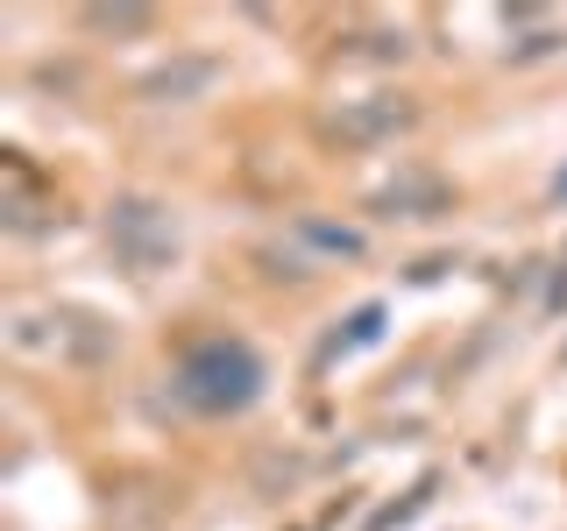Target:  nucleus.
<instances>
[{
  "mask_svg": "<svg viewBox=\"0 0 567 531\" xmlns=\"http://www.w3.org/2000/svg\"><path fill=\"white\" fill-rule=\"evenodd\" d=\"M262 354L248 341H199L185 362L171 368V389L192 404V412H248L262 397Z\"/></svg>",
  "mask_w": 567,
  "mask_h": 531,
  "instance_id": "1",
  "label": "nucleus"
},
{
  "mask_svg": "<svg viewBox=\"0 0 567 531\" xmlns=\"http://www.w3.org/2000/svg\"><path fill=\"white\" fill-rule=\"evenodd\" d=\"M106 241H114V256L128 262V270H156V262L177 256V220H171V206H156V199H114Z\"/></svg>",
  "mask_w": 567,
  "mask_h": 531,
  "instance_id": "2",
  "label": "nucleus"
},
{
  "mask_svg": "<svg viewBox=\"0 0 567 531\" xmlns=\"http://www.w3.org/2000/svg\"><path fill=\"white\" fill-rule=\"evenodd\" d=\"M412 128V100L404 93H362V100H341L327 114V135L341 149H377V142H398Z\"/></svg>",
  "mask_w": 567,
  "mask_h": 531,
  "instance_id": "3",
  "label": "nucleus"
},
{
  "mask_svg": "<svg viewBox=\"0 0 567 531\" xmlns=\"http://www.w3.org/2000/svg\"><path fill=\"white\" fill-rule=\"evenodd\" d=\"M8 347L14 354H64V362H93V354H106V326H93V319H71V312H58V319L22 312L8 326Z\"/></svg>",
  "mask_w": 567,
  "mask_h": 531,
  "instance_id": "4",
  "label": "nucleus"
},
{
  "mask_svg": "<svg viewBox=\"0 0 567 531\" xmlns=\"http://www.w3.org/2000/svg\"><path fill=\"white\" fill-rule=\"evenodd\" d=\"M291 248H298V277L312 270V262H354L369 248L362 227H341V220H319V212H298L291 220Z\"/></svg>",
  "mask_w": 567,
  "mask_h": 531,
  "instance_id": "5",
  "label": "nucleus"
},
{
  "mask_svg": "<svg viewBox=\"0 0 567 531\" xmlns=\"http://www.w3.org/2000/svg\"><path fill=\"white\" fill-rule=\"evenodd\" d=\"M213 79H220L213 58H171L150 79H135V100H199V93H213Z\"/></svg>",
  "mask_w": 567,
  "mask_h": 531,
  "instance_id": "6",
  "label": "nucleus"
},
{
  "mask_svg": "<svg viewBox=\"0 0 567 531\" xmlns=\"http://www.w3.org/2000/svg\"><path fill=\"white\" fill-rule=\"evenodd\" d=\"M377 206H383V212H404V220H419V212H440V206H447V177L412 170V177H398V185H383Z\"/></svg>",
  "mask_w": 567,
  "mask_h": 531,
  "instance_id": "7",
  "label": "nucleus"
},
{
  "mask_svg": "<svg viewBox=\"0 0 567 531\" xmlns=\"http://www.w3.org/2000/svg\"><path fill=\"white\" fill-rule=\"evenodd\" d=\"M377 333H383V305H362V312H354L348 326H341V333L327 341V362H333V354H354V347H369Z\"/></svg>",
  "mask_w": 567,
  "mask_h": 531,
  "instance_id": "8",
  "label": "nucleus"
},
{
  "mask_svg": "<svg viewBox=\"0 0 567 531\" xmlns=\"http://www.w3.org/2000/svg\"><path fill=\"white\" fill-rule=\"evenodd\" d=\"M85 22H93V29H142L150 14H142V8H93Z\"/></svg>",
  "mask_w": 567,
  "mask_h": 531,
  "instance_id": "9",
  "label": "nucleus"
}]
</instances>
